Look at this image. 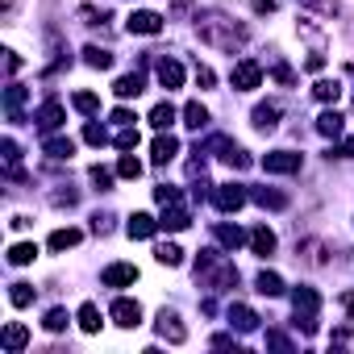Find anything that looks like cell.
Returning <instances> with one entry per match:
<instances>
[{
  "instance_id": "6da1fadb",
  "label": "cell",
  "mask_w": 354,
  "mask_h": 354,
  "mask_svg": "<svg viewBox=\"0 0 354 354\" xmlns=\"http://www.w3.org/2000/svg\"><path fill=\"white\" fill-rule=\"evenodd\" d=\"M196 34H201L205 46L225 50V55H238V50L250 42V30L238 26V21H230L225 13H201V17H196Z\"/></svg>"
},
{
  "instance_id": "7a4b0ae2",
  "label": "cell",
  "mask_w": 354,
  "mask_h": 354,
  "mask_svg": "<svg viewBox=\"0 0 354 354\" xmlns=\"http://www.w3.org/2000/svg\"><path fill=\"white\" fill-rule=\"evenodd\" d=\"M196 279H201L209 292H230V288H238V267H234L225 254H217V250H201V259H196Z\"/></svg>"
},
{
  "instance_id": "3957f363",
  "label": "cell",
  "mask_w": 354,
  "mask_h": 354,
  "mask_svg": "<svg viewBox=\"0 0 354 354\" xmlns=\"http://www.w3.org/2000/svg\"><path fill=\"white\" fill-rule=\"evenodd\" d=\"M292 308H296V329L317 333V313H321V296H317V288L300 283V288L292 292Z\"/></svg>"
},
{
  "instance_id": "277c9868",
  "label": "cell",
  "mask_w": 354,
  "mask_h": 354,
  "mask_svg": "<svg viewBox=\"0 0 354 354\" xmlns=\"http://www.w3.org/2000/svg\"><path fill=\"white\" fill-rule=\"evenodd\" d=\"M205 150H213V154H217L221 162H230L234 171H246V167H250V154H246L234 138H225V133H213V138L205 142Z\"/></svg>"
},
{
  "instance_id": "5b68a950",
  "label": "cell",
  "mask_w": 354,
  "mask_h": 354,
  "mask_svg": "<svg viewBox=\"0 0 354 354\" xmlns=\"http://www.w3.org/2000/svg\"><path fill=\"white\" fill-rule=\"evenodd\" d=\"M209 201H213V209H217V213H238V209L250 201V192H246L242 184H213Z\"/></svg>"
},
{
  "instance_id": "8992f818",
  "label": "cell",
  "mask_w": 354,
  "mask_h": 354,
  "mask_svg": "<svg viewBox=\"0 0 354 354\" xmlns=\"http://www.w3.org/2000/svg\"><path fill=\"white\" fill-rule=\"evenodd\" d=\"M154 329H158V337H167L171 346H184V342H188V329H184V321H180V313H175V308H158Z\"/></svg>"
},
{
  "instance_id": "52a82bcc",
  "label": "cell",
  "mask_w": 354,
  "mask_h": 354,
  "mask_svg": "<svg viewBox=\"0 0 354 354\" xmlns=\"http://www.w3.org/2000/svg\"><path fill=\"white\" fill-rule=\"evenodd\" d=\"M230 84H234L238 92H254V88L263 84V67H259L254 59H238L234 71H230Z\"/></svg>"
},
{
  "instance_id": "ba28073f",
  "label": "cell",
  "mask_w": 354,
  "mask_h": 354,
  "mask_svg": "<svg viewBox=\"0 0 354 354\" xmlns=\"http://www.w3.org/2000/svg\"><path fill=\"white\" fill-rule=\"evenodd\" d=\"M300 167H304V158L296 150H271V154H263V171L267 175H296Z\"/></svg>"
},
{
  "instance_id": "9c48e42d",
  "label": "cell",
  "mask_w": 354,
  "mask_h": 354,
  "mask_svg": "<svg viewBox=\"0 0 354 354\" xmlns=\"http://www.w3.org/2000/svg\"><path fill=\"white\" fill-rule=\"evenodd\" d=\"M34 121H38V129H42V133H55V129L67 121V109H63V100H59V96L42 100V109L34 113Z\"/></svg>"
},
{
  "instance_id": "30bf717a",
  "label": "cell",
  "mask_w": 354,
  "mask_h": 354,
  "mask_svg": "<svg viewBox=\"0 0 354 354\" xmlns=\"http://www.w3.org/2000/svg\"><path fill=\"white\" fill-rule=\"evenodd\" d=\"M109 317H113L121 329H138V325H142V304H138V300H129V296H117V300H113V308H109Z\"/></svg>"
},
{
  "instance_id": "8fae6325",
  "label": "cell",
  "mask_w": 354,
  "mask_h": 354,
  "mask_svg": "<svg viewBox=\"0 0 354 354\" xmlns=\"http://www.w3.org/2000/svg\"><path fill=\"white\" fill-rule=\"evenodd\" d=\"M26 100H30V88H21V84H9V88H5V117H9L13 125L26 121Z\"/></svg>"
},
{
  "instance_id": "7c38bea8",
  "label": "cell",
  "mask_w": 354,
  "mask_h": 354,
  "mask_svg": "<svg viewBox=\"0 0 354 354\" xmlns=\"http://www.w3.org/2000/svg\"><path fill=\"white\" fill-rule=\"evenodd\" d=\"M138 279V267L133 263H109L104 271H100V283L104 288H129Z\"/></svg>"
},
{
  "instance_id": "4fadbf2b",
  "label": "cell",
  "mask_w": 354,
  "mask_h": 354,
  "mask_svg": "<svg viewBox=\"0 0 354 354\" xmlns=\"http://www.w3.org/2000/svg\"><path fill=\"white\" fill-rule=\"evenodd\" d=\"M175 154H180V138H175V133H167V129H158V138L150 142V158L162 167V162H171Z\"/></svg>"
},
{
  "instance_id": "5bb4252c",
  "label": "cell",
  "mask_w": 354,
  "mask_h": 354,
  "mask_svg": "<svg viewBox=\"0 0 354 354\" xmlns=\"http://www.w3.org/2000/svg\"><path fill=\"white\" fill-rule=\"evenodd\" d=\"M125 30H129V34H162V17L150 13V9H138V13H129Z\"/></svg>"
},
{
  "instance_id": "9a60e30c",
  "label": "cell",
  "mask_w": 354,
  "mask_h": 354,
  "mask_svg": "<svg viewBox=\"0 0 354 354\" xmlns=\"http://www.w3.org/2000/svg\"><path fill=\"white\" fill-rule=\"evenodd\" d=\"M154 75H158V84H162L167 92H171V88H184V67H180V59H158Z\"/></svg>"
},
{
  "instance_id": "2e32d148",
  "label": "cell",
  "mask_w": 354,
  "mask_h": 354,
  "mask_svg": "<svg viewBox=\"0 0 354 354\" xmlns=\"http://www.w3.org/2000/svg\"><path fill=\"white\" fill-rule=\"evenodd\" d=\"M158 225H162V230H171V234H180V230H188V225H192V213H188L184 205H167V209H162V217H158Z\"/></svg>"
},
{
  "instance_id": "e0dca14e",
  "label": "cell",
  "mask_w": 354,
  "mask_h": 354,
  "mask_svg": "<svg viewBox=\"0 0 354 354\" xmlns=\"http://www.w3.org/2000/svg\"><path fill=\"white\" fill-rule=\"evenodd\" d=\"M154 230H162V225H158L150 213H133V217H129V225H125V234H129L133 242H146V238H154Z\"/></svg>"
},
{
  "instance_id": "ac0fdd59",
  "label": "cell",
  "mask_w": 354,
  "mask_h": 354,
  "mask_svg": "<svg viewBox=\"0 0 354 354\" xmlns=\"http://www.w3.org/2000/svg\"><path fill=\"white\" fill-rule=\"evenodd\" d=\"M0 158H5V175H9V180H21V146L13 138L0 142Z\"/></svg>"
},
{
  "instance_id": "d6986e66",
  "label": "cell",
  "mask_w": 354,
  "mask_h": 354,
  "mask_svg": "<svg viewBox=\"0 0 354 354\" xmlns=\"http://www.w3.org/2000/svg\"><path fill=\"white\" fill-rule=\"evenodd\" d=\"M0 342H5L9 354H21V350L30 346V329H26L21 321H9V325H5V337H0Z\"/></svg>"
},
{
  "instance_id": "ffe728a7",
  "label": "cell",
  "mask_w": 354,
  "mask_h": 354,
  "mask_svg": "<svg viewBox=\"0 0 354 354\" xmlns=\"http://www.w3.org/2000/svg\"><path fill=\"white\" fill-rule=\"evenodd\" d=\"M250 201L259 205V209H288L292 201H288V192H275V188H250Z\"/></svg>"
},
{
  "instance_id": "44dd1931",
  "label": "cell",
  "mask_w": 354,
  "mask_h": 354,
  "mask_svg": "<svg viewBox=\"0 0 354 354\" xmlns=\"http://www.w3.org/2000/svg\"><path fill=\"white\" fill-rule=\"evenodd\" d=\"M230 325H234L238 333H254V329H259V313L246 308V304H230Z\"/></svg>"
},
{
  "instance_id": "7402d4cb",
  "label": "cell",
  "mask_w": 354,
  "mask_h": 354,
  "mask_svg": "<svg viewBox=\"0 0 354 354\" xmlns=\"http://www.w3.org/2000/svg\"><path fill=\"white\" fill-rule=\"evenodd\" d=\"M342 129H346V117H342L337 109H325V113L317 117V133H321V138H342Z\"/></svg>"
},
{
  "instance_id": "603a6c76",
  "label": "cell",
  "mask_w": 354,
  "mask_h": 354,
  "mask_svg": "<svg viewBox=\"0 0 354 354\" xmlns=\"http://www.w3.org/2000/svg\"><path fill=\"white\" fill-rule=\"evenodd\" d=\"M250 117H254V129H259V133H271V129L279 125V104H254Z\"/></svg>"
},
{
  "instance_id": "cb8c5ba5",
  "label": "cell",
  "mask_w": 354,
  "mask_h": 354,
  "mask_svg": "<svg viewBox=\"0 0 354 354\" xmlns=\"http://www.w3.org/2000/svg\"><path fill=\"white\" fill-rule=\"evenodd\" d=\"M250 250H254L259 259L275 254V234H271L267 225H254V230H250Z\"/></svg>"
},
{
  "instance_id": "d4e9b609",
  "label": "cell",
  "mask_w": 354,
  "mask_h": 354,
  "mask_svg": "<svg viewBox=\"0 0 354 354\" xmlns=\"http://www.w3.org/2000/svg\"><path fill=\"white\" fill-rule=\"evenodd\" d=\"M42 150H46V154H50L55 162H67V158L75 154V142H71V138H50V133H46V142H42Z\"/></svg>"
},
{
  "instance_id": "484cf974",
  "label": "cell",
  "mask_w": 354,
  "mask_h": 354,
  "mask_svg": "<svg viewBox=\"0 0 354 354\" xmlns=\"http://www.w3.org/2000/svg\"><path fill=\"white\" fill-rule=\"evenodd\" d=\"M113 92H117V100H133V96H142V75H138V71L121 75V80L113 84Z\"/></svg>"
},
{
  "instance_id": "4316f807",
  "label": "cell",
  "mask_w": 354,
  "mask_h": 354,
  "mask_svg": "<svg viewBox=\"0 0 354 354\" xmlns=\"http://www.w3.org/2000/svg\"><path fill=\"white\" fill-rule=\"evenodd\" d=\"M80 238H84V234H80V230H71V225H67V230H55V234H50V238H46V246H50V250H55V254H59V250H71V246H80Z\"/></svg>"
},
{
  "instance_id": "83f0119b",
  "label": "cell",
  "mask_w": 354,
  "mask_h": 354,
  "mask_svg": "<svg viewBox=\"0 0 354 354\" xmlns=\"http://www.w3.org/2000/svg\"><path fill=\"white\" fill-rule=\"evenodd\" d=\"M184 125H188V129H205V125H209V109H205L201 100H188V104H184Z\"/></svg>"
},
{
  "instance_id": "f1b7e54d",
  "label": "cell",
  "mask_w": 354,
  "mask_h": 354,
  "mask_svg": "<svg viewBox=\"0 0 354 354\" xmlns=\"http://www.w3.org/2000/svg\"><path fill=\"white\" fill-rule=\"evenodd\" d=\"M213 234H217V242H221L225 250H238V246L246 242V234H242L238 225H225V221H221V225H213Z\"/></svg>"
},
{
  "instance_id": "f546056e",
  "label": "cell",
  "mask_w": 354,
  "mask_h": 354,
  "mask_svg": "<svg viewBox=\"0 0 354 354\" xmlns=\"http://www.w3.org/2000/svg\"><path fill=\"white\" fill-rule=\"evenodd\" d=\"M34 259H38V246H34V242H13V246H9V263H13V267H30Z\"/></svg>"
},
{
  "instance_id": "4dcf8cb0",
  "label": "cell",
  "mask_w": 354,
  "mask_h": 354,
  "mask_svg": "<svg viewBox=\"0 0 354 354\" xmlns=\"http://www.w3.org/2000/svg\"><path fill=\"white\" fill-rule=\"evenodd\" d=\"M75 321H80V329H84V333H100V308H96L92 300H88V304H80Z\"/></svg>"
},
{
  "instance_id": "1f68e13d",
  "label": "cell",
  "mask_w": 354,
  "mask_h": 354,
  "mask_svg": "<svg viewBox=\"0 0 354 354\" xmlns=\"http://www.w3.org/2000/svg\"><path fill=\"white\" fill-rule=\"evenodd\" d=\"M84 63H88L92 71H109V67H113V55H109L104 46H84Z\"/></svg>"
},
{
  "instance_id": "d6a6232c",
  "label": "cell",
  "mask_w": 354,
  "mask_h": 354,
  "mask_svg": "<svg viewBox=\"0 0 354 354\" xmlns=\"http://www.w3.org/2000/svg\"><path fill=\"white\" fill-rule=\"evenodd\" d=\"M313 96H317L321 104H337V96H342V84H337V80H317V84H313Z\"/></svg>"
},
{
  "instance_id": "836d02e7",
  "label": "cell",
  "mask_w": 354,
  "mask_h": 354,
  "mask_svg": "<svg viewBox=\"0 0 354 354\" xmlns=\"http://www.w3.org/2000/svg\"><path fill=\"white\" fill-rule=\"evenodd\" d=\"M254 288H259L263 296H283V279H279L275 271H259V279H254Z\"/></svg>"
},
{
  "instance_id": "e575fe53",
  "label": "cell",
  "mask_w": 354,
  "mask_h": 354,
  "mask_svg": "<svg viewBox=\"0 0 354 354\" xmlns=\"http://www.w3.org/2000/svg\"><path fill=\"white\" fill-rule=\"evenodd\" d=\"M150 125H154V129H171V125H175V109H171L167 100L154 104V109H150Z\"/></svg>"
},
{
  "instance_id": "d590c367",
  "label": "cell",
  "mask_w": 354,
  "mask_h": 354,
  "mask_svg": "<svg viewBox=\"0 0 354 354\" xmlns=\"http://www.w3.org/2000/svg\"><path fill=\"white\" fill-rule=\"evenodd\" d=\"M9 304L13 308H30L34 304V283H13L9 288Z\"/></svg>"
},
{
  "instance_id": "8d00e7d4",
  "label": "cell",
  "mask_w": 354,
  "mask_h": 354,
  "mask_svg": "<svg viewBox=\"0 0 354 354\" xmlns=\"http://www.w3.org/2000/svg\"><path fill=\"white\" fill-rule=\"evenodd\" d=\"M67 325H71V317H67V308H50V313L42 317V329H46V333H63Z\"/></svg>"
},
{
  "instance_id": "74e56055",
  "label": "cell",
  "mask_w": 354,
  "mask_h": 354,
  "mask_svg": "<svg viewBox=\"0 0 354 354\" xmlns=\"http://www.w3.org/2000/svg\"><path fill=\"white\" fill-rule=\"evenodd\" d=\"M154 259H158L162 267H180V263H184V250L175 246V242H162V246L154 250Z\"/></svg>"
},
{
  "instance_id": "f35d334b",
  "label": "cell",
  "mask_w": 354,
  "mask_h": 354,
  "mask_svg": "<svg viewBox=\"0 0 354 354\" xmlns=\"http://www.w3.org/2000/svg\"><path fill=\"white\" fill-rule=\"evenodd\" d=\"M271 80H275L279 88H292V84H296V71H292L288 63H279V59H271Z\"/></svg>"
},
{
  "instance_id": "ab89813d",
  "label": "cell",
  "mask_w": 354,
  "mask_h": 354,
  "mask_svg": "<svg viewBox=\"0 0 354 354\" xmlns=\"http://www.w3.org/2000/svg\"><path fill=\"white\" fill-rule=\"evenodd\" d=\"M71 104H75L84 117H92V113L100 109V96H96V92H75V96H71Z\"/></svg>"
},
{
  "instance_id": "60d3db41",
  "label": "cell",
  "mask_w": 354,
  "mask_h": 354,
  "mask_svg": "<svg viewBox=\"0 0 354 354\" xmlns=\"http://www.w3.org/2000/svg\"><path fill=\"white\" fill-rule=\"evenodd\" d=\"M88 180H92V184H96V192H109V188H113V171H109V167H100V162H96V167H92V171H88Z\"/></svg>"
},
{
  "instance_id": "b9f144b4",
  "label": "cell",
  "mask_w": 354,
  "mask_h": 354,
  "mask_svg": "<svg viewBox=\"0 0 354 354\" xmlns=\"http://www.w3.org/2000/svg\"><path fill=\"white\" fill-rule=\"evenodd\" d=\"M300 5H304V9H313V13H325V17H337V13H342L337 0H300Z\"/></svg>"
},
{
  "instance_id": "7bdbcfd3",
  "label": "cell",
  "mask_w": 354,
  "mask_h": 354,
  "mask_svg": "<svg viewBox=\"0 0 354 354\" xmlns=\"http://www.w3.org/2000/svg\"><path fill=\"white\" fill-rule=\"evenodd\" d=\"M84 142H88V146H104V142H109V129L96 125V121H88V125H84Z\"/></svg>"
},
{
  "instance_id": "ee69618b",
  "label": "cell",
  "mask_w": 354,
  "mask_h": 354,
  "mask_svg": "<svg viewBox=\"0 0 354 354\" xmlns=\"http://www.w3.org/2000/svg\"><path fill=\"white\" fill-rule=\"evenodd\" d=\"M113 142H117V150H133V146H138V142H142V138H138V129H133V125H121V129H117V138H113Z\"/></svg>"
},
{
  "instance_id": "f6af8a7d",
  "label": "cell",
  "mask_w": 354,
  "mask_h": 354,
  "mask_svg": "<svg viewBox=\"0 0 354 354\" xmlns=\"http://www.w3.org/2000/svg\"><path fill=\"white\" fill-rule=\"evenodd\" d=\"M117 175H121V180H138V175H142V162H138L133 154H125V158L117 162Z\"/></svg>"
},
{
  "instance_id": "bcb514c9",
  "label": "cell",
  "mask_w": 354,
  "mask_h": 354,
  "mask_svg": "<svg viewBox=\"0 0 354 354\" xmlns=\"http://www.w3.org/2000/svg\"><path fill=\"white\" fill-rule=\"evenodd\" d=\"M154 201H158L162 209H167V205H184V192H180V188H167V184H162V188H154Z\"/></svg>"
},
{
  "instance_id": "7dc6e473",
  "label": "cell",
  "mask_w": 354,
  "mask_h": 354,
  "mask_svg": "<svg viewBox=\"0 0 354 354\" xmlns=\"http://www.w3.org/2000/svg\"><path fill=\"white\" fill-rule=\"evenodd\" d=\"M80 21H84V26H104V21H109V13H104V9H96V5H84V9H80Z\"/></svg>"
},
{
  "instance_id": "c3c4849f",
  "label": "cell",
  "mask_w": 354,
  "mask_h": 354,
  "mask_svg": "<svg viewBox=\"0 0 354 354\" xmlns=\"http://www.w3.org/2000/svg\"><path fill=\"white\" fill-rule=\"evenodd\" d=\"M329 158H354V138H346V142L329 146Z\"/></svg>"
},
{
  "instance_id": "681fc988",
  "label": "cell",
  "mask_w": 354,
  "mask_h": 354,
  "mask_svg": "<svg viewBox=\"0 0 354 354\" xmlns=\"http://www.w3.org/2000/svg\"><path fill=\"white\" fill-rule=\"evenodd\" d=\"M267 346H275V350H292V337H288V333H275V329H271V333H267Z\"/></svg>"
},
{
  "instance_id": "f907efd6",
  "label": "cell",
  "mask_w": 354,
  "mask_h": 354,
  "mask_svg": "<svg viewBox=\"0 0 354 354\" xmlns=\"http://www.w3.org/2000/svg\"><path fill=\"white\" fill-rule=\"evenodd\" d=\"M5 71H9V75L21 71V55H17V50H5Z\"/></svg>"
},
{
  "instance_id": "816d5d0a",
  "label": "cell",
  "mask_w": 354,
  "mask_h": 354,
  "mask_svg": "<svg viewBox=\"0 0 354 354\" xmlns=\"http://www.w3.org/2000/svg\"><path fill=\"white\" fill-rule=\"evenodd\" d=\"M196 84H201V88H213V84H217L213 67H196Z\"/></svg>"
},
{
  "instance_id": "f5cc1de1",
  "label": "cell",
  "mask_w": 354,
  "mask_h": 354,
  "mask_svg": "<svg viewBox=\"0 0 354 354\" xmlns=\"http://www.w3.org/2000/svg\"><path fill=\"white\" fill-rule=\"evenodd\" d=\"M92 230H96V234H109V230H113V217H109V213H96V217H92Z\"/></svg>"
},
{
  "instance_id": "db71d44e",
  "label": "cell",
  "mask_w": 354,
  "mask_h": 354,
  "mask_svg": "<svg viewBox=\"0 0 354 354\" xmlns=\"http://www.w3.org/2000/svg\"><path fill=\"white\" fill-rule=\"evenodd\" d=\"M113 125H133V113L129 109H113Z\"/></svg>"
},
{
  "instance_id": "11a10c76",
  "label": "cell",
  "mask_w": 354,
  "mask_h": 354,
  "mask_svg": "<svg viewBox=\"0 0 354 354\" xmlns=\"http://www.w3.org/2000/svg\"><path fill=\"white\" fill-rule=\"evenodd\" d=\"M254 13H275V0H250Z\"/></svg>"
},
{
  "instance_id": "9f6ffc18",
  "label": "cell",
  "mask_w": 354,
  "mask_h": 354,
  "mask_svg": "<svg viewBox=\"0 0 354 354\" xmlns=\"http://www.w3.org/2000/svg\"><path fill=\"white\" fill-rule=\"evenodd\" d=\"M304 67H308V71H313V75H317V71H321V67H325V55H308V63H304Z\"/></svg>"
},
{
  "instance_id": "6f0895ef",
  "label": "cell",
  "mask_w": 354,
  "mask_h": 354,
  "mask_svg": "<svg viewBox=\"0 0 354 354\" xmlns=\"http://www.w3.org/2000/svg\"><path fill=\"white\" fill-rule=\"evenodd\" d=\"M342 304H346V313H350V321H354V292H346V296H342Z\"/></svg>"
}]
</instances>
